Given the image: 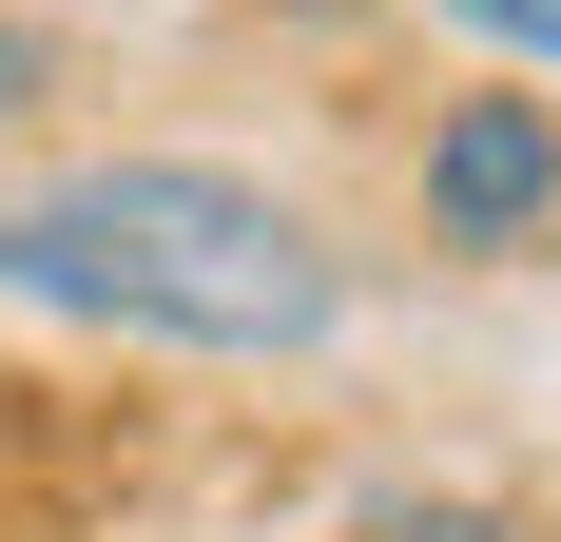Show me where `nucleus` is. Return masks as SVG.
Returning a JSON list of instances; mask_svg holds the SVG:
<instances>
[{"label":"nucleus","mask_w":561,"mask_h":542,"mask_svg":"<svg viewBox=\"0 0 561 542\" xmlns=\"http://www.w3.org/2000/svg\"><path fill=\"white\" fill-rule=\"evenodd\" d=\"M465 39H504V58H561V0H446Z\"/></svg>","instance_id":"20e7f679"},{"label":"nucleus","mask_w":561,"mask_h":542,"mask_svg":"<svg viewBox=\"0 0 561 542\" xmlns=\"http://www.w3.org/2000/svg\"><path fill=\"white\" fill-rule=\"evenodd\" d=\"M0 291L98 310V329H156V349H330L348 252L290 214V194L214 174V156H78L58 194L0 214Z\"/></svg>","instance_id":"f257e3e1"},{"label":"nucleus","mask_w":561,"mask_h":542,"mask_svg":"<svg viewBox=\"0 0 561 542\" xmlns=\"http://www.w3.org/2000/svg\"><path fill=\"white\" fill-rule=\"evenodd\" d=\"M561 214V116L542 98H446L426 116V233L446 252H523Z\"/></svg>","instance_id":"f03ea898"},{"label":"nucleus","mask_w":561,"mask_h":542,"mask_svg":"<svg viewBox=\"0 0 561 542\" xmlns=\"http://www.w3.org/2000/svg\"><path fill=\"white\" fill-rule=\"evenodd\" d=\"M39 78H58V39H39V20H0V116L39 98Z\"/></svg>","instance_id":"39448f33"},{"label":"nucleus","mask_w":561,"mask_h":542,"mask_svg":"<svg viewBox=\"0 0 561 542\" xmlns=\"http://www.w3.org/2000/svg\"><path fill=\"white\" fill-rule=\"evenodd\" d=\"M368 542H542V523H504V504H407V485H388V504H368Z\"/></svg>","instance_id":"7ed1b4c3"}]
</instances>
